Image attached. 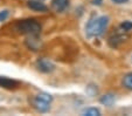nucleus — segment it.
I'll use <instances>...</instances> for the list:
<instances>
[{"mask_svg":"<svg viewBox=\"0 0 132 116\" xmlns=\"http://www.w3.org/2000/svg\"><path fill=\"white\" fill-rule=\"evenodd\" d=\"M41 1H42V0H41Z\"/></svg>","mask_w":132,"mask_h":116,"instance_id":"obj_17","label":"nucleus"},{"mask_svg":"<svg viewBox=\"0 0 132 116\" xmlns=\"http://www.w3.org/2000/svg\"><path fill=\"white\" fill-rule=\"evenodd\" d=\"M101 1H102V0H94L92 4H95V5H101Z\"/></svg>","mask_w":132,"mask_h":116,"instance_id":"obj_16","label":"nucleus"},{"mask_svg":"<svg viewBox=\"0 0 132 116\" xmlns=\"http://www.w3.org/2000/svg\"><path fill=\"white\" fill-rule=\"evenodd\" d=\"M35 97L40 98V100H42V101H45V102H48V103H52V101H53L52 95H49V94H47V93H40V94H37Z\"/></svg>","mask_w":132,"mask_h":116,"instance_id":"obj_12","label":"nucleus"},{"mask_svg":"<svg viewBox=\"0 0 132 116\" xmlns=\"http://www.w3.org/2000/svg\"><path fill=\"white\" fill-rule=\"evenodd\" d=\"M127 39H129V35H127L126 33L117 32L110 36L109 40H108V43H109V46L111 48H117V47H119L122 43H124L125 41H127Z\"/></svg>","mask_w":132,"mask_h":116,"instance_id":"obj_3","label":"nucleus"},{"mask_svg":"<svg viewBox=\"0 0 132 116\" xmlns=\"http://www.w3.org/2000/svg\"><path fill=\"white\" fill-rule=\"evenodd\" d=\"M8 14H10V11H8V10L0 11V22H1V21H5L6 19H7Z\"/></svg>","mask_w":132,"mask_h":116,"instance_id":"obj_14","label":"nucleus"},{"mask_svg":"<svg viewBox=\"0 0 132 116\" xmlns=\"http://www.w3.org/2000/svg\"><path fill=\"white\" fill-rule=\"evenodd\" d=\"M41 25L37 22L35 19H25V20H19L15 24V29L21 34L30 36H37L41 33Z\"/></svg>","mask_w":132,"mask_h":116,"instance_id":"obj_2","label":"nucleus"},{"mask_svg":"<svg viewBox=\"0 0 132 116\" xmlns=\"http://www.w3.org/2000/svg\"><path fill=\"white\" fill-rule=\"evenodd\" d=\"M18 86H19V83L15 80H11L5 76H0V87L6 89H15Z\"/></svg>","mask_w":132,"mask_h":116,"instance_id":"obj_8","label":"nucleus"},{"mask_svg":"<svg viewBox=\"0 0 132 116\" xmlns=\"http://www.w3.org/2000/svg\"><path fill=\"white\" fill-rule=\"evenodd\" d=\"M36 68L42 73H52L54 71L55 66L48 59H40V60L36 61Z\"/></svg>","mask_w":132,"mask_h":116,"instance_id":"obj_4","label":"nucleus"},{"mask_svg":"<svg viewBox=\"0 0 132 116\" xmlns=\"http://www.w3.org/2000/svg\"><path fill=\"white\" fill-rule=\"evenodd\" d=\"M113 102H115V96L112 94H106V95L101 97V103L105 104V106H111Z\"/></svg>","mask_w":132,"mask_h":116,"instance_id":"obj_9","label":"nucleus"},{"mask_svg":"<svg viewBox=\"0 0 132 116\" xmlns=\"http://www.w3.org/2000/svg\"><path fill=\"white\" fill-rule=\"evenodd\" d=\"M32 104H33V107H34L36 110L42 111V113L48 111V110H49V108H50V103L42 101V100H40V98H37V97L33 98V100H32Z\"/></svg>","mask_w":132,"mask_h":116,"instance_id":"obj_7","label":"nucleus"},{"mask_svg":"<svg viewBox=\"0 0 132 116\" xmlns=\"http://www.w3.org/2000/svg\"><path fill=\"white\" fill-rule=\"evenodd\" d=\"M120 28H122L124 32H129V30H131L132 29V21L126 20V21H124V22H122L120 24Z\"/></svg>","mask_w":132,"mask_h":116,"instance_id":"obj_13","label":"nucleus"},{"mask_svg":"<svg viewBox=\"0 0 132 116\" xmlns=\"http://www.w3.org/2000/svg\"><path fill=\"white\" fill-rule=\"evenodd\" d=\"M108 25H109V17H106V15H101L98 18L91 19L87 24L85 34H87L88 38L100 36L105 32Z\"/></svg>","mask_w":132,"mask_h":116,"instance_id":"obj_1","label":"nucleus"},{"mask_svg":"<svg viewBox=\"0 0 132 116\" xmlns=\"http://www.w3.org/2000/svg\"><path fill=\"white\" fill-rule=\"evenodd\" d=\"M111 1L115 4H125V3H127L129 0H111Z\"/></svg>","mask_w":132,"mask_h":116,"instance_id":"obj_15","label":"nucleus"},{"mask_svg":"<svg viewBox=\"0 0 132 116\" xmlns=\"http://www.w3.org/2000/svg\"><path fill=\"white\" fill-rule=\"evenodd\" d=\"M28 8H30L34 12H46L48 7L43 3H41V0H29L27 3Z\"/></svg>","mask_w":132,"mask_h":116,"instance_id":"obj_6","label":"nucleus"},{"mask_svg":"<svg viewBox=\"0 0 132 116\" xmlns=\"http://www.w3.org/2000/svg\"><path fill=\"white\" fill-rule=\"evenodd\" d=\"M69 6V0H52V8L56 13H62Z\"/></svg>","mask_w":132,"mask_h":116,"instance_id":"obj_5","label":"nucleus"},{"mask_svg":"<svg viewBox=\"0 0 132 116\" xmlns=\"http://www.w3.org/2000/svg\"><path fill=\"white\" fill-rule=\"evenodd\" d=\"M83 115H88V116H100L101 111L97 108H87L83 110Z\"/></svg>","mask_w":132,"mask_h":116,"instance_id":"obj_11","label":"nucleus"},{"mask_svg":"<svg viewBox=\"0 0 132 116\" xmlns=\"http://www.w3.org/2000/svg\"><path fill=\"white\" fill-rule=\"evenodd\" d=\"M123 86L126 89L132 90V73H129L123 78Z\"/></svg>","mask_w":132,"mask_h":116,"instance_id":"obj_10","label":"nucleus"}]
</instances>
